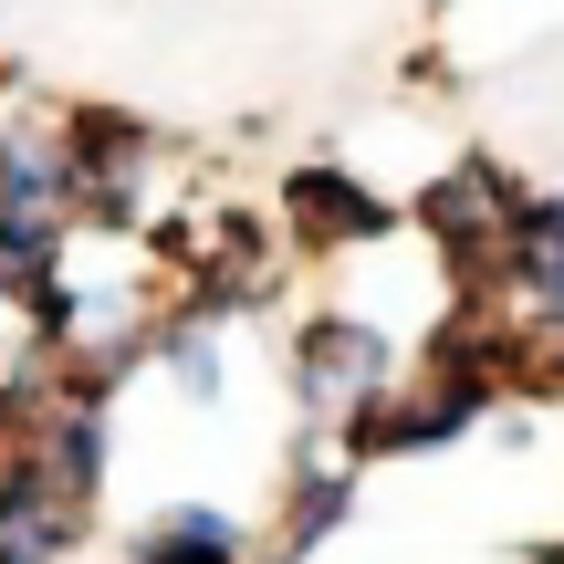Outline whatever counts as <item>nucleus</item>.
I'll return each mask as SVG.
<instances>
[{
	"label": "nucleus",
	"instance_id": "obj_1",
	"mask_svg": "<svg viewBox=\"0 0 564 564\" xmlns=\"http://www.w3.org/2000/svg\"><path fill=\"white\" fill-rule=\"evenodd\" d=\"M188 147L137 105H63V199L84 241H147Z\"/></svg>",
	"mask_w": 564,
	"mask_h": 564
},
{
	"label": "nucleus",
	"instance_id": "obj_2",
	"mask_svg": "<svg viewBox=\"0 0 564 564\" xmlns=\"http://www.w3.org/2000/svg\"><path fill=\"white\" fill-rule=\"evenodd\" d=\"M512 209H523V178H512L491 147L429 167L419 199H408V230L429 241L440 262V293H470V303H502V241H512Z\"/></svg>",
	"mask_w": 564,
	"mask_h": 564
},
{
	"label": "nucleus",
	"instance_id": "obj_3",
	"mask_svg": "<svg viewBox=\"0 0 564 564\" xmlns=\"http://www.w3.org/2000/svg\"><path fill=\"white\" fill-rule=\"evenodd\" d=\"M398 377H408V356H398V335H387L366 303H314V314L293 324V356H282L293 429H324V440H345Z\"/></svg>",
	"mask_w": 564,
	"mask_h": 564
},
{
	"label": "nucleus",
	"instance_id": "obj_4",
	"mask_svg": "<svg viewBox=\"0 0 564 564\" xmlns=\"http://www.w3.org/2000/svg\"><path fill=\"white\" fill-rule=\"evenodd\" d=\"M272 220H282V251L293 262H366V251H387L408 230V199H387L345 158H303V167H282Z\"/></svg>",
	"mask_w": 564,
	"mask_h": 564
},
{
	"label": "nucleus",
	"instance_id": "obj_5",
	"mask_svg": "<svg viewBox=\"0 0 564 564\" xmlns=\"http://www.w3.org/2000/svg\"><path fill=\"white\" fill-rule=\"evenodd\" d=\"M345 523H356V460H345L324 429H293L282 502H272V544H251V564H314L324 544H345Z\"/></svg>",
	"mask_w": 564,
	"mask_h": 564
},
{
	"label": "nucleus",
	"instance_id": "obj_6",
	"mask_svg": "<svg viewBox=\"0 0 564 564\" xmlns=\"http://www.w3.org/2000/svg\"><path fill=\"white\" fill-rule=\"evenodd\" d=\"M84 544H95V502L42 481L32 460L0 470V564H84Z\"/></svg>",
	"mask_w": 564,
	"mask_h": 564
},
{
	"label": "nucleus",
	"instance_id": "obj_7",
	"mask_svg": "<svg viewBox=\"0 0 564 564\" xmlns=\"http://www.w3.org/2000/svg\"><path fill=\"white\" fill-rule=\"evenodd\" d=\"M21 460H32L42 481H63L74 502L105 512V481H116V419H105V408H84V398H53Z\"/></svg>",
	"mask_w": 564,
	"mask_h": 564
},
{
	"label": "nucleus",
	"instance_id": "obj_8",
	"mask_svg": "<svg viewBox=\"0 0 564 564\" xmlns=\"http://www.w3.org/2000/svg\"><path fill=\"white\" fill-rule=\"evenodd\" d=\"M116 564H251V523L220 502H158L116 544Z\"/></svg>",
	"mask_w": 564,
	"mask_h": 564
},
{
	"label": "nucleus",
	"instance_id": "obj_9",
	"mask_svg": "<svg viewBox=\"0 0 564 564\" xmlns=\"http://www.w3.org/2000/svg\"><path fill=\"white\" fill-rule=\"evenodd\" d=\"M502 303L564 314V188H523L512 241H502Z\"/></svg>",
	"mask_w": 564,
	"mask_h": 564
},
{
	"label": "nucleus",
	"instance_id": "obj_10",
	"mask_svg": "<svg viewBox=\"0 0 564 564\" xmlns=\"http://www.w3.org/2000/svg\"><path fill=\"white\" fill-rule=\"evenodd\" d=\"M0 209H74L63 199V116L0 105Z\"/></svg>",
	"mask_w": 564,
	"mask_h": 564
},
{
	"label": "nucleus",
	"instance_id": "obj_11",
	"mask_svg": "<svg viewBox=\"0 0 564 564\" xmlns=\"http://www.w3.org/2000/svg\"><path fill=\"white\" fill-rule=\"evenodd\" d=\"M147 366H158L167 398L220 408V398H230V324H199V314H178V303H167V314H158V345H147Z\"/></svg>",
	"mask_w": 564,
	"mask_h": 564
},
{
	"label": "nucleus",
	"instance_id": "obj_12",
	"mask_svg": "<svg viewBox=\"0 0 564 564\" xmlns=\"http://www.w3.org/2000/svg\"><path fill=\"white\" fill-rule=\"evenodd\" d=\"M564 398V314H523L512 303V408Z\"/></svg>",
	"mask_w": 564,
	"mask_h": 564
},
{
	"label": "nucleus",
	"instance_id": "obj_13",
	"mask_svg": "<svg viewBox=\"0 0 564 564\" xmlns=\"http://www.w3.org/2000/svg\"><path fill=\"white\" fill-rule=\"evenodd\" d=\"M523 564H564V533H554V544H523Z\"/></svg>",
	"mask_w": 564,
	"mask_h": 564
}]
</instances>
